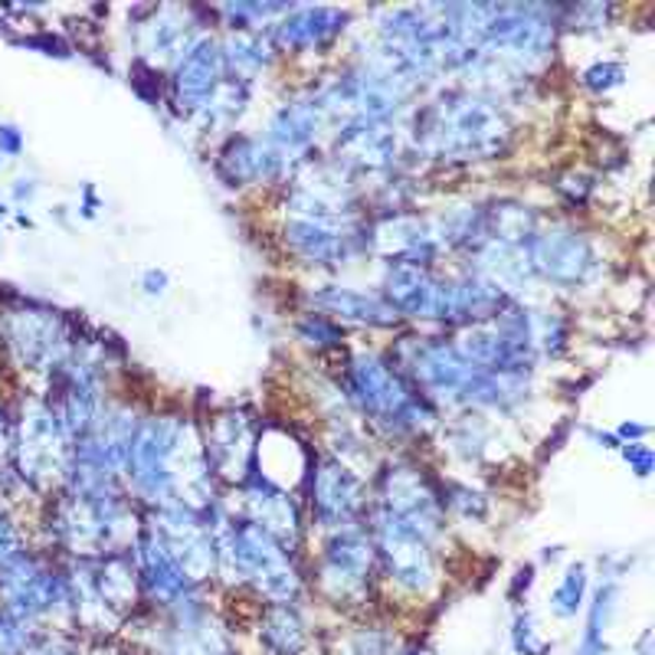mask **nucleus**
I'll list each match as a JSON object with an SVG mask.
<instances>
[{
  "label": "nucleus",
  "mask_w": 655,
  "mask_h": 655,
  "mask_svg": "<svg viewBox=\"0 0 655 655\" xmlns=\"http://www.w3.org/2000/svg\"><path fill=\"white\" fill-rule=\"evenodd\" d=\"M512 141V125L489 92L449 89L417 112L413 144L440 161H489Z\"/></svg>",
  "instance_id": "obj_1"
},
{
  "label": "nucleus",
  "mask_w": 655,
  "mask_h": 655,
  "mask_svg": "<svg viewBox=\"0 0 655 655\" xmlns=\"http://www.w3.org/2000/svg\"><path fill=\"white\" fill-rule=\"evenodd\" d=\"M348 400L387 433H423L436 423L433 400H426L390 361L358 354L348 367Z\"/></svg>",
  "instance_id": "obj_2"
},
{
  "label": "nucleus",
  "mask_w": 655,
  "mask_h": 655,
  "mask_svg": "<svg viewBox=\"0 0 655 655\" xmlns=\"http://www.w3.org/2000/svg\"><path fill=\"white\" fill-rule=\"evenodd\" d=\"M558 26H561V10L535 3H512V7L492 3L476 49L525 75L528 69L541 66L551 56Z\"/></svg>",
  "instance_id": "obj_3"
},
{
  "label": "nucleus",
  "mask_w": 655,
  "mask_h": 655,
  "mask_svg": "<svg viewBox=\"0 0 655 655\" xmlns=\"http://www.w3.org/2000/svg\"><path fill=\"white\" fill-rule=\"evenodd\" d=\"M72 440L62 430L59 413L43 397H26L13 430V472L30 489H49L66 479Z\"/></svg>",
  "instance_id": "obj_4"
},
{
  "label": "nucleus",
  "mask_w": 655,
  "mask_h": 655,
  "mask_svg": "<svg viewBox=\"0 0 655 655\" xmlns=\"http://www.w3.org/2000/svg\"><path fill=\"white\" fill-rule=\"evenodd\" d=\"M528 259L535 279L558 289H584L604 272V259L590 236L574 226H548L538 230L528 243Z\"/></svg>",
  "instance_id": "obj_5"
},
{
  "label": "nucleus",
  "mask_w": 655,
  "mask_h": 655,
  "mask_svg": "<svg viewBox=\"0 0 655 655\" xmlns=\"http://www.w3.org/2000/svg\"><path fill=\"white\" fill-rule=\"evenodd\" d=\"M3 335H7L13 358L26 371H36V374H56L75 344L69 321L59 312L43 308V305H23V308L10 312Z\"/></svg>",
  "instance_id": "obj_6"
},
{
  "label": "nucleus",
  "mask_w": 655,
  "mask_h": 655,
  "mask_svg": "<svg viewBox=\"0 0 655 655\" xmlns=\"http://www.w3.org/2000/svg\"><path fill=\"white\" fill-rule=\"evenodd\" d=\"M374 551L377 558L384 561L387 568V577L413 594V597H423L433 590L436 584V561H433V551H430V541L413 531L410 525L397 522L394 515L381 512L374 515Z\"/></svg>",
  "instance_id": "obj_7"
},
{
  "label": "nucleus",
  "mask_w": 655,
  "mask_h": 655,
  "mask_svg": "<svg viewBox=\"0 0 655 655\" xmlns=\"http://www.w3.org/2000/svg\"><path fill=\"white\" fill-rule=\"evenodd\" d=\"M381 512L420 531L426 541L440 538L446 528V505L436 486L423 476V469L410 463H394L381 476Z\"/></svg>",
  "instance_id": "obj_8"
},
{
  "label": "nucleus",
  "mask_w": 655,
  "mask_h": 655,
  "mask_svg": "<svg viewBox=\"0 0 655 655\" xmlns=\"http://www.w3.org/2000/svg\"><path fill=\"white\" fill-rule=\"evenodd\" d=\"M151 531L161 538V545L171 551V558L194 587L217 574V531L207 515L190 512L184 505H164L154 508Z\"/></svg>",
  "instance_id": "obj_9"
},
{
  "label": "nucleus",
  "mask_w": 655,
  "mask_h": 655,
  "mask_svg": "<svg viewBox=\"0 0 655 655\" xmlns=\"http://www.w3.org/2000/svg\"><path fill=\"white\" fill-rule=\"evenodd\" d=\"M374 561H377L374 541L361 528L335 531L321 551V568H318V584L325 597H331L335 604L361 600L367 594Z\"/></svg>",
  "instance_id": "obj_10"
},
{
  "label": "nucleus",
  "mask_w": 655,
  "mask_h": 655,
  "mask_svg": "<svg viewBox=\"0 0 655 655\" xmlns=\"http://www.w3.org/2000/svg\"><path fill=\"white\" fill-rule=\"evenodd\" d=\"M308 469V492L318 525L328 531L354 528L364 512V486L354 469L335 456H321Z\"/></svg>",
  "instance_id": "obj_11"
},
{
  "label": "nucleus",
  "mask_w": 655,
  "mask_h": 655,
  "mask_svg": "<svg viewBox=\"0 0 655 655\" xmlns=\"http://www.w3.org/2000/svg\"><path fill=\"white\" fill-rule=\"evenodd\" d=\"M226 82V62L223 46L213 36H197V43L177 59L171 75V102L180 115H197L213 92Z\"/></svg>",
  "instance_id": "obj_12"
},
{
  "label": "nucleus",
  "mask_w": 655,
  "mask_h": 655,
  "mask_svg": "<svg viewBox=\"0 0 655 655\" xmlns=\"http://www.w3.org/2000/svg\"><path fill=\"white\" fill-rule=\"evenodd\" d=\"M364 230L361 226H331V223L289 217L285 230H282V239H285V249L295 259H302L305 266H344L358 249H367L364 246Z\"/></svg>",
  "instance_id": "obj_13"
},
{
  "label": "nucleus",
  "mask_w": 655,
  "mask_h": 655,
  "mask_svg": "<svg viewBox=\"0 0 655 655\" xmlns=\"http://www.w3.org/2000/svg\"><path fill=\"white\" fill-rule=\"evenodd\" d=\"M289 157L262 134H230L217 154V177L226 187H253L282 177Z\"/></svg>",
  "instance_id": "obj_14"
},
{
  "label": "nucleus",
  "mask_w": 655,
  "mask_h": 655,
  "mask_svg": "<svg viewBox=\"0 0 655 655\" xmlns=\"http://www.w3.org/2000/svg\"><path fill=\"white\" fill-rule=\"evenodd\" d=\"M131 558L141 577V590L164 607H184L194 597V584L187 581V574L177 568V561L171 558V551L161 545V538L151 528H141L134 545H131Z\"/></svg>",
  "instance_id": "obj_15"
},
{
  "label": "nucleus",
  "mask_w": 655,
  "mask_h": 655,
  "mask_svg": "<svg viewBox=\"0 0 655 655\" xmlns=\"http://www.w3.org/2000/svg\"><path fill=\"white\" fill-rule=\"evenodd\" d=\"M243 508H246V522L259 525L282 548L299 545V538H302V515H299V505H295V499H292L289 489H279L269 479H262L259 472H253L243 482Z\"/></svg>",
  "instance_id": "obj_16"
},
{
  "label": "nucleus",
  "mask_w": 655,
  "mask_h": 655,
  "mask_svg": "<svg viewBox=\"0 0 655 655\" xmlns=\"http://www.w3.org/2000/svg\"><path fill=\"white\" fill-rule=\"evenodd\" d=\"M207 446V459H210V469L213 476H223V479H233V482H246L253 476V453H256V436H253V423L230 410V413H220L203 440Z\"/></svg>",
  "instance_id": "obj_17"
},
{
  "label": "nucleus",
  "mask_w": 655,
  "mask_h": 655,
  "mask_svg": "<svg viewBox=\"0 0 655 655\" xmlns=\"http://www.w3.org/2000/svg\"><path fill=\"white\" fill-rule=\"evenodd\" d=\"M400 157V134L390 125H348L335 134V161L351 174L390 171Z\"/></svg>",
  "instance_id": "obj_18"
},
{
  "label": "nucleus",
  "mask_w": 655,
  "mask_h": 655,
  "mask_svg": "<svg viewBox=\"0 0 655 655\" xmlns=\"http://www.w3.org/2000/svg\"><path fill=\"white\" fill-rule=\"evenodd\" d=\"M384 302L400 318L436 321L440 276L430 266L417 262H387L384 269Z\"/></svg>",
  "instance_id": "obj_19"
},
{
  "label": "nucleus",
  "mask_w": 655,
  "mask_h": 655,
  "mask_svg": "<svg viewBox=\"0 0 655 655\" xmlns=\"http://www.w3.org/2000/svg\"><path fill=\"white\" fill-rule=\"evenodd\" d=\"M331 131V121L325 115V105L318 98V92H308V95H299L285 105L276 108V115L269 118V131L266 138L285 154H305L315 148V141Z\"/></svg>",
  "instance_id": "obj_20"
},
{
  "label": "nucleus",
  "mask_w": 655,
  "mask_h": 655,
  "mask_svg": "<svg viewBox=\"0 0 655 655\" xmlns=\"http://www.w3.org/2000/svg\"><path fill=\"white\" fill-rule=\"evenodd\" d=\"M348 23V10L338 7H292L272 23V43L285 52H308L331 43Z\"/></svg>",
  "instance_id": "obj_21"
},
{
  "label": "nucleus",
  "mask_w": 655,
  "mask_h": 655,
  "mask_svg": "<svg viewBox=\"0 0 655 655\" xmlns=\"http://www.w3.org/2000/svg\"><path fill=\"white\" fill-rule=\"evenodd\" d=\"M308 302L325 312L331 321H348V325H367V328H397L400 315L384 302V295L374 292H358L348 285H321L308 292Z\"/></svg>",
  "instance_id": "obj_22"
},
{
  "label": "nucleus",
  "mask_w": 655,
  "mask_h": 655,
  "mask_svg": "<svg viewBox=\"0 0 655 655\" xmlns=\"http://www.w3.org/2000/svg\"><path fill=\"white\" fill-rule=\"evenodd\" d=\"M197 43L194 20L180 7H161L141 23V56L148 66L157 69V62H174Z\"/></svg>",
  "instance_id": "obj_23"
},
{
  "label": "nucleus",
  "mask_w": 655,
  "mask_h": 655,
  "mask_svg": "<svg viewBox=\"0 0 655 655\" xmlns=\"http://www.w3.org/2000/svg\"><path fill=\"white\" fill-rule=\"evenodd\" d=\"M92 564V581L105 600V607L121 617L125 610H131L138 604V594H141V577H138V568H134V558L131 551H115V554H105V558H95L89 561Z\"/></svg>",
  "instance_id": "obj_24"
},
{
  "label": "nucleus",
  "mask_w": 655,
  "mask_h": 655,
  "mask_svg": "<svg viewBox=\"0 0 655 655\" xmlns=\"http://www.w3.org/2000/svg\"><path fill=\"white\" fill-rule=\"evenodd\" d=\"M220 46H223L226 75L239 82L256 79L272 62V43L256 30H233Z\"/></svg>",
  "instance_id": "obj_25"
},
{
  "label": "nucleus",
  "mask_w": 655,
  "mask_h": 655,
  "mask_svg": "<svg viewBox=\"0 0 655 655\" xmlns=\"http://www.w3.org/2000/svg\"><path fill=\"white\" fill-rule=\"evenodd\" d=\"M259 640L269 653L276 655H302L308 646V633H305V620L299 617V610L292 604H272L262 613L259 623Z\"/></svg>",
  "instance_id": "obj_26"
},
{
  "label": "nucleus",
  "mask_w": 655,
  "mask_h": 655,
  "mask_svg": "<svg viewBox=\"0 0 655 655\" xmlns=\"http://www.w3.org/2000/svg\"><path fill=\"white\" fill-rule=\"evenodd\" d=\"M167 655H230V646L223 633L200 610H194V613H184V620L171 633Z\"/></svg>",
  "instance_id": "obj_27"
},
{
  "label": "nucleus",
  "mask_w": 655,
  "mask_h": 655,
  "mask_svg": "<svg viewBox=\"0 0 655 655\" xmlns=\"http://www.w3.org/2000/svg\"><path fill=\"white\" fill-rule=\"evenodd\" d=\"M617 610V587L613 584H604L594 597V607H590V620H587V633H584V643L577 655H604L607 653V627H610V617Z\"/></svg>",
  "instance_id": "obj_28"
},
{
  "label": "nucleus",
  "mask_w": 655,
  "mask_h": 655,
  "mask_svg": "<svg viewBox=\"0 0 655 655\" xmlns=\"http://www.w3.org/2000/svg\"><path fill=\"white\" fill-rule=\"evenodd\" d=\"M584 597H587V571L584 564H574L564 571L554 597H551V610L561 617V620H574L584 607Z\"/></svg>",
  "instance_id": "obj_29"
},
{
  "label": "nucleus",
  "mask_w": 655,
  "mask_h": 655,
  "mask_svg": "<svg viewBox=\"0 0 655 655\" xmlns=\"http://www.w3.org/2000/svg\"><path fill=\"white\" fill-rule=\"evenodd\" d=\"M295 335H299L302 344H308V348H315V351L338 348L341 338H344V335H341V325L331 321V318H325V315H305V318H299Z\"/></svg>",
  "instance_id": "obj_30"
},
{
  "label": "nucleus",
  "mask_w": 655,
  "mask_h": 655,
  "mask_svg": "<svg viewBox=\"0 0 655 655\" xmlns=\"http://www.w3.org/2000/svg\"><path fill=\"white\" fill-rule=\"evenodd\" d=\"M581 82H584V89H590V92H597V95H607V92H613V89H620V85L627 82V66H623V62H613V59L594 62V66L581 75Z\"/></svg>",
  "instance_id": "obj_31"
},
{
  "label": "nucleus",
  "mask_w": 655,
  "mask_h": 655,
  "mask_svg": "<svg viewBox=\"0 0 655 655\" xmlns=\"http://www.w3.org/2000/svg\"><path fill=\"white\" fill-rule=\"evenodd\" d=\"M443 505L456 508L463 518H482L486 515V499L479 492H472L469 486H453L449 495L443 492Z\"/></svg>",
  "instance_id": "obj_32"
},
{
  "label": "nucleus",
  "mask_w": 655,
  "mask_h": 655,
  "mask_svg": "<svg viewBox=\"0 0 655 655\" xmlns=\"http://www.w3.org/2000/svg\"><path fill=\"white\" fill-rule=\"evenodd\" d=\"M512 646H515V653H522V655H545V650H548V643L538 636V630H535V620H531L528 613H522V617L515 620V630H512Z\"/></svg>",
  "instance_id": "obj_33"
},
{
  "label": "nucleus",
  "mask_w": 655,
  "mask_h": 655,
  "mask_svg": "<svg viewBox=\"0 0 655 655\" xmlns=\"http://www.w3.org/2000/svg\"><path fill=\"white\" fill-rule=\"evenodd\" d=\"M26 551H23V538H20V531H16V525H13V518L0 508V568H7V564H13L16 558H23Z\"/></svg>",
  "instance_id": "obj_34"
},
{
  "label": "nucleus",
  "mask_w": 655,
  "mask_h": 655,
  "mask_svg": "<svg viewBox=\"0 0 655 655\" xmlns=\"http://www.w3.org/2000/svg\"><path fill=\"white\" fill-rule=\"evenodd\" d=\"M620 453H623V459L633 466V472L640 476V479H646L650 472H653V449L650 446H643V443H620Z\"/></svg>",
  "instance_id": "obj_35"
},
{
  "label": "nucleus",
  "mask_w": 655,
  "mask_h": 655,
  "mask_svg": "<svg viewBox=\"0 0 655 655\" xmlns=\"http://www.w3.org/2000/svg\"><path fill=\"white\" fill-rule=\"evenodd\" d=\"M23 46H33V49H43L46 56H69V46L59 39V36H52V33H39V36H26L23 39Z\"/></svg>",
  "instance_id": "obj_36"
},
{
  "label": "nucleus",
  "mask_w": 655,
  "mask_h": 655,
  "mask_svg": "<svg viewBox=\"0 0 655 655\" xmlns=\"http://www.w3.org/2000/svg\"><path fill=\"white\" fill-rule=\"evenodd\" d=\"M23 151V131L16 128V125H10V121H3L0 125V154H20Z\"/></svg>",
  "instance_id": "obj_37"
},
{
  "label": "nucleus",
  "mask_w": 655,
  "mask_h": 655,
  "mask_svg": "<svg viewBox=\"0 0 655 655\" xmlns=\"http://www.w3.org/2000/svg\"><path fill=\"white\" fill-rule=\"evenodd\" d=\"M141 289H144V295H164L167 292V272L164 269H148L144 276H141Z\"/></svg>",
  "instance_id": "obj_38"
},
{
  "label": "nucleus",
  "mask_w": 655,
  "mask_h": 655,
  "mask_svg": "<svg viewBox=\"0 0 655 655\" xmlns=\"http://www.w3.org/2000/svg\"><path fill=\"white\" fill-rule=\"evenodd\" d=\"M13 449V436H10V423H7V417L0 413V466H3V459H7V453Z\"/></svg>",
  "instance_id": "obj_39"
},
{
  "label": "nucleus",
  "mask_w": 655,
  "mask_h": 655,
  "mask_svg": "<svg viewBox=\"0 0 655 655\" xmlns=\"http://www.w3.org/2000/svg\"><path fill=\"white\" fill-rule=\"evenodd\" d=\"M13 197L16 200H33L36 197V180H16L13 184Z\"/></svg>",
  "instance_id": "obj_40"
},
{
  "label": "nucleus",
  "mask_w": 655,
  "mask_h": 655,
  "mask_svg": "<svg viewBox=\"0 0 655 655\" xmlns=\"http://www.w3.org/2000/svg\"><path fill=\"white\" fill-rule=\"evenodd\" d=\"M0 217H7V203L0 200Z\"/></svg>",
  "instance_id": "obj_41"
}]
</instances>
